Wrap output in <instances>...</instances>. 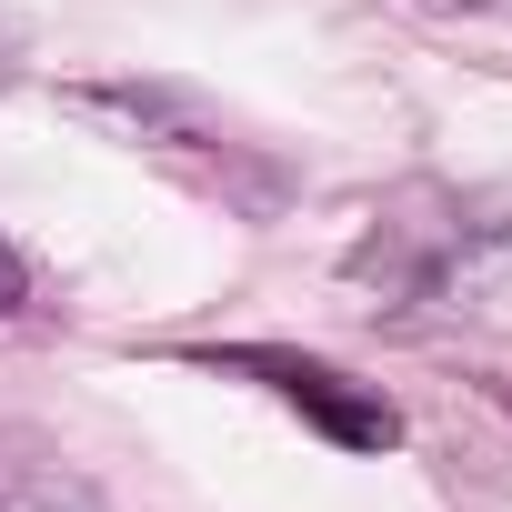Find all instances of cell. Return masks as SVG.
Wrapping results in <instances>:
<instances>
[{"label":"cell","instance_id":"cell-1","mask_svg":"<svg viewBox=\"0 0 512 512\" xmlns=\"http://www.w3.org/2000/svg\"><path fill=\"white\" fill-rule=\"evenodd\" d=\"M201 372H241V382H272L292 412H312L342 452H392L402 442V412L382 402V392H362L352 372H332V362H312V352H272V342H241V352H191Z\"/></svg>","mask_w":512,"mask_h":512},{"label":"cell","instance_id":"cell-4","mask_svg":"<svg viewBox=\"0 0 512 512\" xmlns=\"http://www.w3.org/2000/svg\"><path fill=\"white\" fill-rule=\"evenodd\" d=\"M21 312H31V251L0 241V322H21Z\"/></svg>","mask_w":512,"mask_h":512},{"label":"cell","instance_id":"cell-2","mask_svg":"<svg viewBox=\"0 0 512 512\" xmlns=\"http://www.w3.org/2000/svg\"><path fill=\"white\" fill-rule=\"evenodd\" d=\"M71 111H91V121H111L121 141H151V151H221L211 111H201L191 91H171V81H81Z\"/></svg>","mask_w":512,"mask_h":512},{"label":"cell","instance_id":"cell-3","mask_svg":"<svg viewBox=\"0 0 512 512\" xmlns=\"http://www.w3.org/2000/svg\"><path fill=\"white\" fill-rule=\"evenodd\" d=\"M0 512H101V492L41 432H0Z\"/></svg>","mask_w":512,"mask_h":512},{"label":"cell","instance_id":"cell-5","mask_svg":"<svg viewBox=\"0 0 512 512\" xmlns=\"http://www.w3.org/2000/svg\"><path fill=\"white\" fill-rule=\"evenodd\" d=\"M11 81H21V31L0 21V91H11Z\"/></svg>","mask_w":512,"mask_h":512}]
</instances>
